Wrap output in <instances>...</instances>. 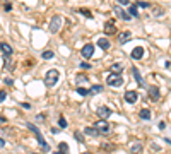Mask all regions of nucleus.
Listing matches in <instances>:
<instances>
[{"label": "nucleus", "mask_w": 171, "mask_h": 154, "mask_svg": "<svg viewBox=\"0 0 171 154\" xmlns=\"http://www.w3.org/2000/svg\"><path fill=\"white\" fill-rule=\"evenodd\" d=\"M86 81H89V77H87V75H84V74H79V75L75 77V82H77V84H81V82H86Z\"/></svg>", "instance_id": "393cba45"}, {"label": "nucleus", "mask_w": 171, "mask_h": 154, "mask_svg": "<svg viewBox=\"0 0 171 154\" xmlns=\"http://www.w3.org/2000/svg\"><path fill=\"white\" fill-rule=\"evenodd\" d=\"M28 128H29L31 132H33L34 135H36V139H38V142H40V145L43 147V151H46V153H48V151H50V144H46V142H45V139H43V135H41V132L38 130V127H34L33 123H28Z\"/></svg>", "instance_id": "f03ea898"}, {"label": "nucleus", "mask_w": 171, "mask_h": 154, "mask_svg": "<svg viewBox=\"0 0 171 154\" xmlns=\"http://www.w3.org/2000/svg\"><path fill=\"white\" fill-rule=\"evenodd\" d=\"M5 122V118H4V116H0V123H4Z\"/></svg>", "instance_id": "58836bf2"}, {"label": "nucleus", "mask_w": 171, "mask_h": 154, "mask_svg": "<svg viewBox=\"0 0 171 154\" xmlns=\"http://www.w3.org/2000/svg\"><path fill=\"white\" fill-rule=\"evenodd\" d=\"M120 5H130V0H116Z\"/></svg>", "instance_id": "473e14b6"}, {"label": "nucleus", "mask_w": 171, "mask_h": 154, "mask_svg": "<svg viewBox=\"0 0 171 154\" xmlns=\"http://www.w3.org/2000/svg\"><path fill=\"white\" fill-rule=\"evenodd\" d=\"M62 24H63V17H62V16H55V17L50 21L48 31H50V33H58L60 28H62Z\"/></svg>", "instance_id": "7ed1b4c3"}, {"label": "nucleus", "mask_w": 171, "mask_h": 154, "mask_svg": "<svg viewBox=\"0 0 171 154\" xmlns=\"http://www.w3.org/2000/svg\"><path fill=\"white\" fill-rule=\"evenodd\" d=\"M98 115H99L101 118H108L111 115V110L108 108V106H101L99 110H98Z\"/></svg>", "instance_id": "dca6fc26"}, {"label": "nucleus", "mask_w": 171, "mask_h": 154, "mask_svg": "<svg viewBox=\"0 0 171 154\" xmlns=\"http://www.w3.org/2000/svg\"><path fill=\"white\" fill-rule=\"evenodd\" d=\"M4 82H5V84H7V86H12V84H14V81H12V79H7V77H5V79H4Z\"/></svg>", "instance_id": "e433bc0d"}, {"label": "nucleus", "mask_w": 171, "mask_h": 154, "mask_svg": "<svg viewBox=\"0 0 171 154\" xmlns=\"http://www.w3.org/2000/svg\"><path fill=\"white\" fill-rule=\"evenodd\" d=\"M0 50L4 51L5 57H10V55L14 53V50H12V46H10L9 43H2V45H0Z\"/></svg>", "instance_id": "ddd939ff"}, {"label": "nucleus", "mask_w": 171, "mask_h": 154, "mask_svg": "<svg viewBox=\"0 0 171 154\" xmlns=\"http://www.w3.org/2000/svg\"><path fill=\"white\" fill-rule=\"evenodd\" d=\"M4 9H5L7 12H9V10H12V5H10L9 2H5V4H4Z\"/></svg>", "instance_id": "f704fd0d"}, {"label": "nucleus", "mask_w": 171, "mask_h": 154, "mask_svg": "<svg viewBox=\"0 0 171 154\" xmlns=\"http://www.w3.org/2000/svg\"><path fill=\"white\" fill-rule=\"evenodd\" d=\"M4 65H5V69H7L9 72H12L14 69H16V62L12 60L10 57H5V63H4Z\"/></svg>", "instance_id": "6ab92c4d"}, {"label": "nucleus", "mask_w": 171, "mask_h": 154, "mask_svg": "<svg viewBox=\"0 0 171 154\" xmlns=\"http://www.w3.org/2000/svg\"><path fill=\"white\" fill-rule=\"evenodd\" d=\"M81 14H84L86 17H89V19H92V12H91V10H87V9H81Z\"/></svg>", "instance_id": "c756f323"}, {"label": "nucleus", "mask_w": 171, "mask_h": 154, "mask_svg": "<svg viewBox=\"0 0 171 154\" xmlns=\"http://www.w3.org/2000/svg\"><path fill=\"white\" fill-rule=\"evenodd\" d=\"M110 70L111 72H121L123 70V65H121V63H111Z\"/></svg>", "instance_id": "5701e85b"}, {"label": "nucleus", "mask_w": 171, "mask_h": 154, "mask_svg": "<svg viewBox=\"0 0 171 154\" xmlns=\"http://www.w3.org/2000/svg\"><path fill=\"white\" fill-rule=\"evenodd\" d=\"M5 98H7L5 91H0V101H5Z\"/></svg>", "instance_id": "c9c22d12"}, {"label": "nucleus", "mask_w": 171, "mask_h": 154, "mask_svg": "<svg viewBox=\"0 0 171 154\" xmlns=\"http://www.w3.org/2000/svg\"><path fill=\"white\" fill-rule=\"evenodd\" d=\"M123 98H125V101L128 103V104H133V103H137V99H139V94H137V91H127Z\"/></svg>", "instance_id": "6e6552de"}, {"label": "nucleus", "mask_w": 171, "mask_h": 154, "mask_svg": "<svg viewBox=\"0 0 171 154\" xmlns=\"http://www.w3.org/2000/svg\"><path fill=\"white\" fill-rule=\"evenodd\" d=\"M130 38H132V33H130V31H123V33H120V34H118V43H121V45H123V43H127Z\"/></svg>", "instance_id": "f8f14e48"}, {"label": "nucleus", "mask_w": 171, "mask_h": 154, "mask_svg": "<svg viewBox=\"0 0 171 154\" xmlns=\"http://www.w3.org/2000/svg\"><path fill=\"white\" fill-rule=\"evenodd\" d=\"M74 137H75V139H77L81 144H84V135H82L81 132H74Z\"/></svg>", "instance_id": "c85d7f7f"}, {"label": "nucleus", "mask_w": 171, "mask_h": 154, "mask_svg": "<svg viewBox=\"0 0 171 154\" xmlns=\"http://www.w3.org/2000/svg\"><path fill=\"white\" fill-rule=\"evenodd\" d=\"M139 115H140L142 120H151V110H149V108H142Z\"/></svg>", "instance_id": "412c9836"}, {"label": "nucleus", "mask_w": 171, "mask_h": 154, "mask_svg": "<svg viewBox=\"0 0 171 154\" xmlns=\"http://www.w3.org/2000/svg\"><path fill=\"white\" fill-rule=\"evenodd\" d=\"M132 74H133V77H135L137 84H139L140 87H144V79L140 77V74H139V70H137V67H132Z\"/></svg>", "instance_id": "4468645a"}, {"label": "nucleus", "mask_w": 171, "mask_h": 154, "mask_svg": "<svg viewBox=\"0 0 171 154\" xmlns=\"http://www.w3.org/2000/svg\"><path fill=\"white\" fill-rule=\"evenodd\" d=\"M115 14H116L120 19H123V21H130V16H128V14H127L123 9H121L120 5H116V7H115Z\"/></svg>", "instance_id": "9b49d317"}, {"label": "nucleus", "mask_w": 171, "mask_h": 154, "mask_svg": "<svg viewBox=\"0 0 171 154\" xmlns=\"http://www.w3.org/2000/svg\"><path fill=\"white\" fill-rule=\"evenodd\" d=\"M84 133L89 135V137H98V135H99V132H98L96 127H86V128H84Z\"/></svg>", "instance_id": "2eb2a0df"}, {"label": "nucleus", "mask_w": 171, "mask_h": 154, "mask_svg": "<svg viewBox=\"0 0 171 154\" xmlns=\"http://www.w3.org/2000/svg\"><path fill=\"white\" fill-rule=\"evenodd\" d=\"M135 7H140V9H149V7H151V4H149V2H142V0H139V2L135 4Z\"/></svg>", "instance_id": "a878e982"}, {"label": "nucleus", "mask_w": 171, "mask_h": 154, "mask_svg": "<svg viewBox=\"0 0 171 154\" xmlns=\"http://www.w3.org/2000/svg\"><path fill=\"white\" fill-rule=\"evenodd\" d=\"M58 125H60L62 128H65V127H67V120H65L63 116H60V118H58Z\"/></svg>", "instance_id": "2f4dec72"}, {"label": "nucleus", "mask_w": 171, "mask_h": 154, "mask_svg": "<svg viewBox=\"0 0 171 154\" xmlns=\"http://www.w3.org/2000/svg\"><path fill=\"white\" fill-rule=\"evenodd\" d=\"M58 149H60L62 154H69V145H67L65 142H60V144H58Z\"/></svg>", "instance_id": "b1692460"}, {"label": "nucleus", "mask_w": 171, "mask_h": 154, "mask_svg": "<svg viewBox=\"0 0 171 154\" xmlns=\"http://www.w3.org/2000/svg\"><path fill=\"white\" fill-rule=\"evenodd\" d=\"M4 145H5V141H4V139L0 137V147H4Z\"/></svg>", "instance_id": "4c0bfd02"}, {"label": "nucleus", "mask_w": 171, "mask_h": 154, "mask_svg": "<svg viewBox=\"0 0 171 154\" xmlns=\"http://www.w3.org/2000/svg\"><path fill=\"white\" fill-rule=\"evenodd\" d=\"M152 12H154V16L158 17V16H162V14H164V9H162V7H156Z\"/></svg>", "instance_id": "cd10ccee"}, {"label": "nucleus", "mask_w": 171, "mask_h": 154, "mask_svg": "<svg viewBox=\"0 0 171 154\" xmlns=\"http://www.w3.org/2000/svg\"><path fill=\"white\" fill-rule=\"evenodd\" d=\"M94 127L98 128V132H99V133H110V128H111L110 123L106 122V118H101V120L96 123Z\"/></svg>", "instance_id": "39448f33"}, {"label": "nucleus", "mask_w": 171, "mask_h": 154, "mask_svg": "<svg viewBox=\"0 0 171 154\" xmlns=\"http://www.w3.org/2000/svg\"><path fill=\"white\" fill-rule=\"evenodd\" d=\"M55 154H62V153H55Z\"/></svg>", "instance_id": "a19ab883"}, {"label": "nucleus", "mask_w": 171, "mask_h": 154, "mask_svg": "<svg viewBox=\"0 0 171 154\" xmlns=\"http://www.w3.org/2000/svg\"><path fill=\"white\" fill-rule=\"evenodd\" d=\"M142 57H144V46H135L132 50V58L133 60H140Z\"/></svg>", "instance_id": "1a4fd4ad"}, {"label": "nucleus", "mask_w": 171, "mask_h": 154, "mask_svg": "<svg viewBox=\"0 0 171 154\" xmlns=\"http://www.w3.org/2000/svg\"><path fill=\"white\" fill-rule=\"evenodd\" d=\"M106 84L108 86H113V87H118V86L123 84V77H121L120 74H110L106 77Z\"/></svg>", "instance_id": "20e7f679"}, {"label": "nucleus", "mask_w": 171, "mask_h": 154, "mask_svg": "<svg viewBox=\"0 0 171 154\" xmlns=\"http://www.w3.org/2000/svg\"><path fill=\"white\" fill-rule=\"evenodd\" d=\"M81 69H91V63H87V62H82V63H81Z\"/></svg>", "instance_id": "72a5a7b5"}, {"label": "nucleus", "mask_w": 171, "mask_h": 154, "mask_svg": "<svg viewBox=\"0 0 171 154\" xmlns=\"http://www.w3.org/2000/svg\"><path fill=\"white\" fill-rule=\"evenodd\" d=\"M142 149H144V145H142L140 142H135V144H132L130 145V153L132 154H140Z\"/></svg>", "instance_id": "f3484780"}, {"label": "nucleus", "mask_w": 171, "mask_h": 154, "mask_svg": "<svg viewBox=\"0 0 171 154\" xmlns=\"http://www.w3.org/2000/svg\"><path fill=\"white\" fill-rule=\"evenodd\" d=\"M75 91H77V94H81V96H87V89H84V87H77Z\"/></svg>", "instance_id": "7c9ffc66"}, {"label": "nucleus", "mask_w": 171, "mask_h": 154, "mask_svg": "<svg viewBox=\"0 0 171 154\" xmlns=\"http://www.w3.org/2000/svg\"><path fill=\"white\" fill-rule=\"evenodd\" d=\"M53 55H55V53H53L51 50H46V51H43V53H41V57H43L45 60H48V58H53Z\"/></svg>", "instance_id": "bb28decb"}, {"label": "nucleus", "mask_w": 171, "mask_h": 154, "mask_svg": "<svg viewBox=\"0 0 171 154\" xmlns=\"http://www.w3.org/2000/svg\"><path fill=\"white\" fill-rule=\"evenodd\" d=\"M81 53H82V57H84V58H91V57L94 55V45H92V43L84 45V46H82V50H81Z\"/></svg>", "instance_id": "0eeeda50"}, {"label": "nucleus", "mask_w": 171, "mask_h": 154, "mask_svg": "<svg viewBox=\"0 0 171 154\" xmlns=\"http://www.w3.org/2000/svg\"><path fill=\"white\" fill-rule=\"evenodd\" d=\"M98 46H99L103 51H106L110 48V41L106 40V38H99V40H98Z\"/></svg>", "instance_id": "a211bd4d"}, {"label": "nucleus", "mask_w": 171, "mask_h": 154, "mask_svg": "<svg viewBox=\"0 0 171 154\" xmlns=\"http://www.w3.org/2000/svg\"><path fill=\"white\" fill-rule=\"evenodd\" d=\"M82 154H91V153H82Z\"/></svg>", "instance_id": "ea45409f"}, {"label": "nucleus", "mask_w": 171, "mask_h": 154, "mask_svg": "<svg viewBox=\"0 0 171 154\" xmlns=\"http://www.w3.org/2000/svg\"><path fill=\"white\" fill-rule=\"evenodd\" d=\"M104 33L106 34H116V26H115V21H108L104 24Z\"/></svg>", "instance_id": "9d476101"}, {"label": "nucleus", "mask_w": 171, "mask_h": 154, "mask_svg": "<svg viewBox=\"0 0 171 154\" xmlns=\"http://www.w3.org/2000/svg\"><path fill=\"white\" fill-rule=\"evenodd\" d=\"M101 91H103V86H101V84H96V86H92L91 89H87V94H89V96H94V94H99Z\"/></svg>", "instance_id": "aec40b11"}, {"label": "nucleus", "mask_w": 171, "mask_h": 154, "mask_svg": "<svg viewBox=\"0 0 171 154\" xmlns=\"http://www.w3.org/2000/svg\"><path fill=\"white\" fill-rule=\"evenodd\" d=\"M128 16H132V17H139V10H137L135 5H128Z\"/></svg>", "instance_id": "4be33fe9"}, {"label": "nucleus", "mask_w": 171, "mask_h": 154, "mask_svg": "<svg viewBox=\"0 0 171 154\" xmlns=\"http://www.w3.org/2000/svg\"><path fill=\"white\" fill-rule=\"evenodd\" d=\"M58 77H60V72L57 69H50L46 72V75H45V86L46 87H53L57 84V81H58Z\"/></svg>", "instance_id": "f257e3e1"}, {"label": "nucleus", "mask_w": 171, "mask_h": 154, "mask_svg": "<svg viewBox=\"0 0 171 154\" xmlns=\"http://www.w3.org/2000/svg\"><path fill=\"white\" fill-rule=\"evenodd\" d=\"M147 91H149V98H151L152 101L158 103V99L161 98V91H159V87H158V86H149Z\"/></svg>", "instance_id": "423d86ee"}]
</instances>
